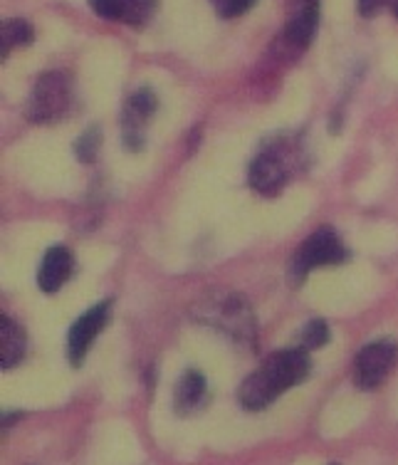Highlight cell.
<instances>
[{
    "mask_svg": "<svg viewBox=\"0 0 398 465\" xmlns=\"http://www.w3.org/2000/svg\"><path fill=\"white\" fill-rule=\"evenodd\" d=\"M391 8H393V15L398 18V0H391Z\"/></svg>",
    "mask_w": 398,
    "mask_h": 465,
    "instance_id": "cell-19",
    "label": "cell"
},
{
    "mask_svg": "<svg viewBox=\"0 0 398 465\" xmlns=\"http://www.w3.org/2000/svg\"><path fill=\"white\" fill-rule=\"evenodd\" d=\"M317 23H319V5L314 8H300V13L294 15L293 23L287 25L284 35L287 40L297 47H307L312 43V37L317 33Z\"/></svg>",
    "mask_w": 398,
    "mask_h": 465,
    "instance_id": "cell-12",
    "label": "cell"
},
{
    "mask_svg": "<svg viewBox=\"0 0 398 465\" xmlns=\"http://www.w3.org/2000/svg\"><path fill=\"white\" fill-rule=\"evenodd\" d=\"M35 37V30L33 25L23 18H10L3 23V57L8 54L10 47L18 45H30Z\"/></svg>",
    "mask_w": 398,
    "mask_h": 465,
    "instance_id": "cell-13",
    "label": "cell"
},
{
    "mask_svg": "<svg viewBox=\"0 0 398 465\" xmlns=\"http://www.w3.org/2000/svg\"><path fill=\"white\" fill-rule=\"evenodd\" d=\"M89 8L104 20H122L124 15V0H87Z\"/></svg>",
    "mask_w": 398,
    "mask_h": 465,
    "instance_id": "cell-16",
    "label": "cell"
},
{
    "mask_svg": "<svg viewBox=\"0 0 398 465\" xmlns=\"http://www.w3.org/2000/svg\"><path fill=\"white\" fill-rule=\"evenodd\" d=\"M201 320L221 327L223 331H228L238 340H250L255 334L253 314L248 312V304L243 302L238 295H225L218 302H208V307L201 312Z\"/></svg>",
    "mask_w": 398,
    "mask_h": 465,
    "instance_id": "cell-5",
    "label": "cell"
},
{
    "mask_svg": "<svg viewBox=\"0 0 398 465\" xmlns=\"http://www.w3.org/2000/svg\"><path fill=\"white\" fill-rule=\"evenodd\" d=\"M99 143H102V132H99L97 126H92V129H87V132L77 139V143H75V153H77V159H80L82 163L95 162V159H97Z\"/></svg>",
    "mask_w": 398,
    "mask_h": 465,
    "instance_id": "cell-14",
    "label": "cell"
},
{
    "mask_svg": "<svg viewBox=\"0 0 398 465\" xmlns=\"http://www.w3.org/2000/svg\"><path fill=\"white\" fill-rule=\"evenodd\" d=\"M287 181V171L280 152H265L250 163V186L260 191L263 196H274Z\"/></svg>",
    "mask_w": 398,
    "mask_h": 465,
    "instance_id": "cell-8",
    "label": "cell"
},
{
    "mask_svg": "<svg viewBox=\"0 0 398 465\" xmlns=\"http://www.w3.org/2000/svg\"><path fill=\"white\" fill-rule=\"evenodd\" d=\"M72 272V252L63 245H55L50 251L45 252L43 265H40V272H37V285L47 295H55L60 287L67 282Z\"/></svg>",
    "mask_w": 398,
    "mask_h": 465,
    "instance_id": "cell-9",
    "label": "cell"
},
{
    "mask_svg": "<svg viewBox=\"0 0 398 465\" xmlns=\"http://www.w3.org/2000/svg\"><path fill=\"white\" fill-rule=\"evenodd\" d=\"M332 465H336V463H332Z\"/></svg>",
    "mask_w": 398,
    "mask_h": 465,
    "instance_id": "cell-20",
    "label": "cell"
},
{
    "mask_svg": "<svg viewBox=\"0 0 398 465\" xmlns=\"http://www.w3.org/2000/svg\"><path fill=\"white\" fill-rule=\"evenodd\" d=\"M25 331L20 330L18 324L13 322L10 317H0V367L13 369L18 364L23 354H25Z\"/></svg>",
    "mask_w": 398,
    "mask_h": 465,
    "instance_id": "cell-10",
    "label": "cell"
},
{
    "mask_svg": "<svg viewBox=\"0 0 398 465\" xmlns=\"http://www.w3.org/2000/svg\"><path fill=\"white\" fill-rule=\"evenodd\" d=\"M70 107V80L63 72H45L35 82L27 116L37 124L57 122Z\"/></svg>",
    "mask_w": 398,
    "mask_h": 465,
    "instance_id": "cell-2",
    "label": "cell"
},
{
    "mask_svg": "<svg viewBox=\"0 0 398 465\" xmlns=\"http://www.w3.org/2000/svg\"><path fill=\"white\" fill-rule=\"evenodd\" d=\"M310 374V357L307 349H284L274 351L263 361V367L240 384L238 399L243 409L263 411L277 396L302 384Z\"/></svg>",
    "mask_w": 398,
    "mask_h": 465,
    "instance_id": "cell-1",
    "label": "cell"
},
{
    "mask_svg": "<svg viewBox=\"0 0 398 465\" xmlns=\"http://www.w3.org/2000/svg\"><path fill=\"white\" fill-rule=\"evenodd\" d=\"M344 260L346 251L336 238V232L332 228H319L317 232H312L310 238L302 242L300 251L294 252L293 268L297 278H304L310 270L322 268V265H336Z\"/></svg>",
    "mask_w": 398,
    "mask_h": 465,
    "instance_id": "cell-3",
    "label": "cell"
},
{
    "mask_svg": "<svg viewBox=\"0 0 398 465\" xmlns=\"http://www.w3.org/2000/svg\"><path fill=\"white\" fill-rule=\"evenodd\" d=\"M205 399V376L201 371H186V374L178 379L176 386V411L178 413H191L195 409H201V403Z\"/></svg>",
    "mask_w": 398,
    "mask_h": 465,
    "instance_id": "cell-11",
    "label": "cell"
},
{
    "mask_svg": "<svg viewBox=\"0 0 398 465\" xmlns=\"http://www.w3.org/2000/svg\"><path fill=\"white\" fill-rule=\"evenodd\" d=\"M381 0H359V13L362 15H373L379 10Z\"/></svg>",
    "mask_w": 398,
    "mask_h": 465,
    "instance_id": "cell-18",
    "label": "cell"
},
{
    "mask_svg": "<svg viewBox=\"0 0 398 465\" xmlns=\"http://www.w3.org/2000/svg\"><path fill=\"white\" fill-rule=\"evenodd\" d=\"M109 302L95 304L92 310L82 314L77 322L72 324L70 331H67V357L75 367H80L82 359L87 357L92 341L97 337L99 331L104 330L106 320H109Z\"/></svg>",
    "mask_w": 398,
    "mask_h": 465,
    "instance_id": "cell-6",
    "label": "cell"
},
{
    "mask_svg": "<svg viewBox=\"0 0 398 465\" xmlns=\"http://www.w3.org/2000/svg\"><path fill=\"white\" fill-rule=\"evenodd\" d=\"M329 341V324L324 320H310L307 327L302 330V349H319Z\"/></svg>",
    "mask_w": 398,
    "mask_h": 465,
    "instance_id": "cell-15",
    "label": "cell"
},
{
    "mask_svg": "<svg viewBox=\"0 0 398 465\" xmlns=\"http://www.w3.org/2000/svg\"><path fill=\"white\" fill-rule=\"evenodd\" d=\"M213 3H215V10L223 18H238L245 10L253 8L257 0H213Z\"/></svg>",
    "mask_w": 398,
    "mask_h": 465,
    "instance_id": "cell-17",
    "label": "cell"
},
{
    "mask_svg": "<svg viewBox=\"0 0 398 465\" xmlns=\"http://www.w3.org/2000/svg\"><path fill=\"white\" fill-rule=\"evenodd\" d=\"M156 112V94L151 90L134 92L124 109V149L129 152H139L144 146L142 126L149 122L151 114Z\"/></svg>",
    "mask_w": 398,
    "mask_h": 465,
    "instance_id": "cell-7",
    "label": "cell"
},
{
    "mask_svg": "<svg viewBox=\"0 0 398 465\" xmlns=\"http://www.w3.org/2000/svg\"><path fill=\"white\" fill-rule=\"evenodd\" d=\"M398 347L389 340H379L366 344V347L356 354L354 361V381L359 389L372 391L376 386L386 381V376L391 374V369L396 364Z\"/></svg>",
    "mask_w": 398,
    "mask_h": 465,
    "instance_id": "cell-4",
    "label": "cell"
}]
</instances>
